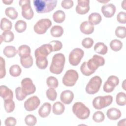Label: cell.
Wrapping results in <instances>:
<instances>
[{
    "label": "cell",
    "instance_id": "cell-27",
    "mask_svg": "<svg viewBox=\"0 0 126 126\" xmlns=\"http://www.w3.org/2000/svg\"><path fill=\"white\" fill-rule=\"evenodd\" d=\"M17 53L18 51H17L16 48L14 46L11 45L6 46L3 50V54L6 57L9 58L14 57Z\"/></svg>",
    "mask_w": 126,
    "mask_h": 126
},
{
    "label": "cell",
    "instance_id": "cell-15",
    "mask_svg": "<svg viewBox=\"0 0 126 126\" xmlns=\"http://www.w3.org/2000/svg\"><path fill=\"white\" fill-rule=\"evenodd\" d=\"M77 5L76 6V12L80 15L87 13L90 10L89 0H78Z\"/></svg>",
    "mask_w": 126,
    "mask_h": 126
},
{
    "label": "cell",
    "instance_id": "cell-21",
    "mask_svg": "<svg viewBox=\"0 0 126 126\" xmlns=\"http://www.w3.org/2000/svg\"><path fill=\"white\" fill-rule=\"evenodd\" d=\"M107 118L111 120H117L121 117V112L120 110L116 108H110L107 111Z\"/></svg>",
    "mask_w": 126,
    "mask_h": 126
},
{
    "label": "cell",
    "instance_id": "cell-11",
    "mask_svg": "<svg viewBox=\"0 0 126 126\" xmlns=\"http://www.w3.org/2000/svg\"><path fill=\"white\" fill-rule=\"evenodd\" d=\"M22 90L26 95H30L33 94L36 90V87L33 83L32 80L30 78H25L21 82Z\"/></svg>",
    "mask_w": 126,
    "mask_h": 126
},
{
    "label": "cell",
    "instance_id": "cell-20",
    "mask_svg": "<svg viewBox=\"0 0 126 126\" xmlns=\"http://www.w3.org/2000/svg\"><path fill=\"white\" fill-rule=\"evenodd\" d=\"M51 110V105L50 103L46 102L43 103L38 110V113L41 118H46L48 117Z\"/></svg>",
    "mask_w": 126,
    "mask_h": 126
},
{
    "label": "cell",
    "instance_id": "cell-12",
    "mask_svg": "<svg viewBox=\"0 0 126 126\" xmlns=\"http://www.w3.org/2000/svg\"><path fill=\"white\" fill-rule=\"evenodd\" d=\"M119 83V79L118 77L115 75L109 76L107 81L103 85V89L106 93H111L113 92L115 88Z\"/></svg>",
    "mask_w": 126,
    "mask_h": 126
},
{
    "label": "cell",
    "instance_id": "cell-28",
    "mask_svg": "<svg viewBox=\"0 0 126 126\" xmlns=\"http://www.w3.org/2000/svg\"><path fill=\"white\" fill-rule=\"evenodd\" d=\"M65 18V13L61 10H59L55 12L53 14V19L54 21L57 23H63Z\"/></svg>",
    "mask_w": 126,
    "mask_h": 126
},
{
    "label": "cell",
    "instance_id": "cell-35",
    "mask_svg": "<svg viewBox=\"0 0 126 126\" xmlns=\"http://www.w3.org/2000/svg\"><path fill=\"white\" fill-rule=\"evenodd\" d=\"M5 15L12 20L16 19L18 15V12L13 7H8L5 9Z\"/></svg>",
    "mask_w": 126,
    "mask_h": 126
},
{
    "label": "cell",
    "instance_id": "cell-19",
    "mask_svg": "<svg viewBox=\"0 0 126 126\" xmlns=\"http://www.w3.org/2000/svg\"><path fill=\"white\" fill-rule=\"evenodd\" d=\"M80 30L81 32L85 34H90L94 32V27L89 21H85L80 24Z\"/></svg>",
    "mask_w": 126,
    "mask_h": 126
},
{
    "label": "cell",
    "instance_id": "cell-23",
    "mask_svg": "<svg viewBox=\"0 0 126 126\" xmlns=\"http://www.w3.org/2000/svg\"><path fill=\"white\" fill-rule=\"evenodd\" d=\"M94 51L99 54L104 55H105L108 51V48L107 46L103 42H97L94 46Z\"/></svg>",
    "mask_w": 126,
    "mask_h": 126
},
{
    "label": "cell",
    "instance_id": "cell-22",
    "mask_svg": "<svg viewBox=\"0 0 126 126\" xmlns=\"http://www.w3.org/2000/svg\"><path fill=\"white\" fill-rule=\"evenodd\" d=\"M33 62L32 57L31 55L20 57L21 64L24 68H28L31 67L33 64Z\"/></svg>",
    "mask_w": 126,
    "mask_h": 126
},
{
    "label": "cell",
    "instance_id": "cell-7",
    "mask_svg": "<svg viewBox=\"0 0 126 126\" xmlns=\"http://www.w3.org/2000/svg\"><path fill=\"white\" fill-rule=\"evenodd\" d=\"M104 64V58L97 55H93L92 58L89 59L86 63L88 68L94 73L99 66H103Z\"/></svg>",
    "mask_w": 126,
    "mask_h": 126
},
{
    "label": "cell",
    "instance_id": "cell-40",
    "mask_svg": "<svg viewBox=\"0 0 126 126\" xmlns=\"http://www.w3.org/2000/svg\"><path fill=\"white\" fill-rule=\"evenodd\" d=\"M105 119L104 113L100 111H97L94 113L93 115V120L95 123L102 122Z\"/></svg>",
    "mask_w": 126,
    "mask_h": 126
},
{
    "label": "cell",
    "instance_id": "cell-38",
    "mask_svg": "<svg viewBox=\"0 0 126 126\" xmlns=\"http://www.w3.org/2000/svg\"><path fill=\"white\" fill-rule=\"evenodd\" d=\"M116 101L119 106H125L126 104V95L124 92H120L116 95Z\"/></svg>",
    "mask_w": 126,
    "mask_h": 126
},
{
    "label": "cell",
    "instance_id": "cell-49",
    "mask_svg": "<svg viewBox=\"0 0 126 126\" xmlns=\"http://www.w3.org/2000/svg\"><path fill=\"white\" fill-rule=\"evenodd\" d=\"M117 20L121 24H126V13L121 11L117 15Z\"/></svg>",
    "mask_w": 126,
    "mask_h": 126
},
{
    "label": "cell",
    "instance_id": "cell-18",
    "mask_svg": "<svg viewBox=\"0 0 126 126\" xmlns=\"http://www.w3.org/2000/svg\"><path fill=\"white\" fill-rule=\"evenodd\" d=\"M0 95L4 100L12 99L13 93L11 90L5 85H1L0 87Z\"/></svg>",
    "mask_w": 126,
    "mask_h": 126
},
{
    "label": "cell",
    "instance_id": "cell-53",
    "mask_svg": "<svg viewBox=\"0 0 126 126\" xmlns=\"http://www.w3.org/2000/svg\"><path fill=\"white\" fill-rule=\"evenodd\" d=\"M13 0H2V2L6 4V5H9L11 4L12 2H13Z\"/></svg>",
    "mask_w": 126,
    "mask_h": 126
},
{
    "label": "cell",
    "instance_id": "cell-52",
    "mask_svg": "<svg viewBox=\"0 0 126 126\" xmlns=\"http://www.w3.org/2000/svg\"><path fill=\"white\" fill-rule=\"evenodd\" d=\"M126 119H122L121 120H120L117 124L118 126H126Z\"/></svg>",
    "mask_w": 126,
    "mask_h": 126
},
{
    "label": "cell",
    "instance_id": "cell-9",
    "mask_svg": "<svg viewBox=\"0 0 126 126\" xmlns=\"http://www.w3.org/2000/svg\"><path fill=\"white\" fill-rule=\"evenodd\" d=\"M19 4L22 7V15L27 20H31L32 18L34 13L31 6L30 0H20Z\"/></svg>",
    "mask_w": 126,
    "mask_h": 126
},
{
    "label": "cell",
    "instance_id": "cell-55",
    "mask_svg": "<svg viewBox=\"0 0 126 126\" xmlns=\"http://www.w3.org/2000/svg\"><path fill=\"white\" fill-rule=\"evenodd\" d=\"M125 81H126V80H124V82H123V84L122 85V87H123V88H124V89H125Z\"/></svg>",
    "mask_w": 126,
    "mask_h": 126
},
{
    "label": "cell",
    "instance_id": "cell-41",
    "mask_svg": "<svg viewBox=\"0 0 126 126\" xmlns=\"http://www.w3.org/2000/svg\"><path fill=\"white\" fill-rule=\"evenodd\" d=\"M115 35L120 38H124L126 36V28L124 26H118L115 30Z\"/></svg>",
    "mask_w": 126,
    "mask_h": 126
},
{
    "label": "cell",
    "instance_id": "cell-50",
    "mask_svg": "<svg viewBox=\"0 0 126 126\" xmlns=\"http://www.w3.org/2000/svg\"><path fill=\"white\" fill-rule=\"evenodd\" d=\"M61 6L64 9H70L73 6V1L71 0H63L61 2Z\"/></svg>",
    "mask_w": 126,
    "mask_h": 126
},
{
    "label": "cell",
    "instance_id": "cell-51",
    "mask_svg": "<svg viewBox=\"0 0 126 126\" xmlns=\"http://www.w3.org/2000/svg\"><path fill=\"white\" fill-rule=\"evenodd\" d=\"M17 123V120L15 118L12 117L7 118L4 122L6 126H14Z\"/></svg>",
    "mask_w": 126,
    "mask_h": 126
},
{
    "label": "cell",
    "instance_id": "cell-25",
    "mask_svg": "<svg viewBox=\"0 0 126 126\" xmlns=\"http://www.w3.org/2000/svg\"><path fill=\"white\" fill-rule=\"evenodd\" d=\"M14 35L10 31L3 32L0 35V44L2 41L5 42H10L14 40Z\"/></svg>",
    "mask_w": 126,
    "mask_h": 126
},
{
    "label": "cell",
    "instance_id": "cell-46",
    "mask_svg": "<svg viewBox=\"0 0 126 126\" xmlns=\"http://www.w3.org/2000/svg\"><path fill=\"white\" fill-rule=\"evenodd\" d=\"M94 44V40L92 38L90 37H86L82 41V45L83 47L89 49L91 48Z\"/></svg>",
    "mask_w": 126,
    "mask_h": 126
},
{
    "label": "cell",
    "instance_id": "cell-45",
    "mask_svg": "<svg viewBox=\"0 0 126 126\" xmlns=\"http://www.w3.org/2000/svg\"><path fill=\"white\" fill-rule=\"evenodd\" d=\"M49 44H50L52 47L53 52L59 51L63 47L62 43L59 40H52L50 42Z\"/></svg>",
    "mask_w": 126,
    "mask_h": 126
},
{
    "label": "cell",
    "instance_id": "cell-29",
    "mask_svg": "<svg viewBox=\"0 0 126 126\" xmlns=\"http://www.w3.org/2000/svg\"><path fill=\"white\" fill-rule=\"evenodd\" d=\"M50 33L53 37H61L63 33V29L61 26L55 25L51 28L50 30Z\"/></svg>",
    "mask_w": 126,
    "mask_h": 126
},
{
    "label": "cell",
    "instance_id": "cell-13",
    "mask_svg": "<svg viewBox=\"0 0 126 126\" xmlns=\"http://www.w3.org/2000/svg\"><path fill=\"white\" fill-rule=\"evenodd\" d=\"M40 104L39 98L36 95L28 98L24 102V108L28 111H32L37 108Z\"/></svg>",
    "mask_w": 126,
    "mask_h": 126
},
{
    "label": "cell",
    "instance_id": "cell-4",
    "mask_svg": "<svg viewBox=\"0 0 126 126\" xmlns=\"http://www.w3.org/2000/svg\"><path fill=\"white\" fill-rule=\"evenodd\" d=\"M113 101L112 95H107L105 96H98L95 97L93 100V107L97 110H100L109 106Z\"/></svg>",
    "mask_w": 126,
    "mask_h": 126
},
{
    "label": "cell",
    "instance_id": "cell-2",
    "mask_svg": "<svg viewBox=\"0 0 126 126\" xmlns=\"http://www.w3.org/2000/svg\"><path fill=\"white\" fill-rule=\"evenodd\" d=\"M65 58L62 53H57L54 55L52 59L50 66V71L55 74H61L64 67Z\"/></svg>",
    "mask_w": 126,
    "mask_h": 126
},
{
    "label": "cell",
    "instance_id": "cell-34",
    "mask_svg": "<svg viewBox=\"0 0 126 126\" xmlns=\"http://www.w3.org/2000/svg\"><path fill=\"white\" fill-rule=\"evenodd\" d=\"M110 48L115 52L120 51L123 47V43L121 41L118 39L112 40L110 43Z\"/></svg>",
    "mask_w": 126,
    "mask_h": 126
},
{
    "label": "cell",
    "instance_id": "cell-32",
    "mask_svg": "<svg viewBox=\"0 0 126 126\" xmlns=\"http://www.w3.org/2000/svg\"><path fill=\"white\" fill-rule=\"evenodd\" d=\"M12 27V24L10 21L6 18H2L0 21V29L2 31H10Z\"/></svg>",
    "mask_w": 126,
    "mask_h": 126
},
{
    "label": "cell",
    "instance_id": "cell-48",
    "mask_svg": "<svg viewBox=\"0 0 126 126\" xmlns=\"http://www.w3.org/2000/svg\"><path fill=\"white\" fill-rule=\"evenodd\" d=\"M5 60L2 57H0V78H3L6 74V70L5 67Z\"/></svg>",
    "mask_w": 126,
    "mask_h": 126
},
{
    "label": "cell",
    "instance_id": "cell-33",
    "mask_svg": "<svg viewBox=\"0 0 126 126\" xmlns=\"http://www.w3.org/2000/svg\"><path fill=\"white\" fill-rule=\"evenodd\" d=\"M15 30L18 33L24 32L27 29V23L23 20H18L15 24Z\"/></svg>",
    "mask_w": 126,
    "mask_h": 126
},
{
    "label": "cell",
    "instance_id": "cell-5",
    "mask_svg": "<svg viewBox=\"0 0 126 126\" xmlns=\"http://www.w3.org/2000/svg\"><path fill=\"white\" fill-rule=\"evenodd\" d=\"M102 79L98 76L93 77L86 85L85 90L87 94H93L97 93L101 87Z\"/></svg>",
    "mask_w": 126,
    "mask_h": 126
},
{
    "label": "cell",
    "instance_id": "cell-54",
    "mask_svg": "<svg viewBox=\"0 0 126 126\" xmlns=\"http://www.w3.org/2000/svg\"><path fill=\"white\" fill-rule=\"evenodd\" d=\"M121 6H122V8H123L124 10H126V1H125V0H123V2H122Z\"/></svg>",
    "mask_w": 126,
    "mask_h": 126
},
{
    "label": "cell",
    "instance_id": "cell-16",
    "mask_svg": "<svg viewBox=\"0 0 126 126\" xmlns=\"http://www.w3.org/2000/svg\"><path fill=\"white\" fill-rule=\"evenodd\" d=\"M116 6L112 3L104 4L101 8V12L106 18L113 17L116 12Z\"/></svg>",
    "mask_w": 126,
    "mask_h": 126
},
{
    "label": "cell",
    "instance_id": "cell-37",
    "mask_svg": "<svg viewBox=\"0 0 126 126\" xmlns=\"http://www.w3.org/2000/svg\"><path fill=\"white\" fill-rule=\"evenodd\" d=\"M22 72L21 68L18 64H14L9 68V73L13 77H18Z\"/></svg>",
    "mask_w": 126,
    "mask_h": 126
},
{
    "label": "cell",
    "instance_id": "cell-43",
    "mask_svg": "<svg viewBox=\"0 0 126 126\" xmlns=\"http://www.w3.org/2000/svg\"><path fill=\"white\" fill-rule=\"evenodd\" d=\"M46 94L48 99L51 101H55L57 97V92L52 88H50L46 91Z\"/></svg>",
    "mask_w": 126,
    "mask_h": 126
},
{
    "label": "cell",
    "instance_id": "cell-39",
    "mask_svg": "<svg viewBox=\"0 0 126 126\" xmlns=\"http://www.w3.org/2000/svg\"><path fill=\"white\" fill-rule=\"evenodd\" d=\"M46 84L49 88H57L58 87L59 82L58 79L54 76H49L46 79Z\"/></svg>",
    "mask_w": 126,
    "mask_h": 126
},
{
    "label": "cell",
    "instance_id": "cell-56",
    "mask_svg": "<svg viewBox=\"0 0 126 126\" xmlns=\"http://www.w3.org/2000/svg\"><path fill=\"white\" fill-rule=\"evenodd\" d=\"M98 2H102V3H105V2H107L109 1V0L108 1H98Z\"/></svg>",
    "mask_w": 126,
    "mask_h": 126
},
{
    "label": "cell",
    "instance_id": "cell-24",
    "mask_svg": "<svg viewBox=\"0 0 126 126\" xmlns=\"http://www.w3.org/2000/svg\"><path fill=\"white\" fill-rule=\"evenodd\" d=\"M102 20L101 15L97 12H94L89 15L88 21L93 25H96L99 24Z\"/></svg>",
    "mask_w": 126,
    "mask_h": 126
},
{
    "label": "cell",
    "instance_id": "cell-14",
    "mask_svg": "<svg viewBox=\"0 0 126 126\" xmlns=\"http://www.w3.org/2000/svg\"><path fill=\"white\" fill-rule=\"evenodd\" d=\"M53 52V49L50 44H45L42 45L40 47L37 48L34 52V56L35 58L38 57H45Z\"/></svg>",
    "mask_w": 126,
    "mask_h": 126
},
{
    "label": "cell",
    "instance_id": "cell-36",
    "mask_svg": "<svg viewBox=\"0 0 126 126\" xmlns=\"http://www.w3.org/2000/svg\"><path fill=\"white\" fill-rule=\"evenodd\" d=\"M4 106L7 113H11L14 110L15 105L12 99H7L4 100Z\"/></svg>",
    "mask_w": 126,
    "mask_h": 126
},
{
    "label": "cell",
    "instance_id": "cell-26",
    "mask_svg": "<svg viewBox=\"0 0 126 126\" xmlns=\"http://www.w3.org/2000/svg\"><path fill=\"white\" fill-rule=\"evenodd\" d=\"M64 105L62 102L60 101H57L53 104L52 111L55 115H61L64 112Z\"/></svg>",
    "mask_w": 126,
    "mask_h": 126
},
{
    "label": "cell",
    "instance_id": "cell-47",
    "mask_svg": "<svg viewBox=\"0 0 126 126\" xmlns=\"http://www.w3.org/2000/svg\"><path fill=\"white\" fill-rule=\"evenodd\" d=\"M87 62H84L80 66V70L83 75L87 76H89L94 73L93 72L90 71L87 67L86 65Z\"/></svg>",
    "mask_w": 126,
    "mask_h": 126
},
{
    "label": "cell",
    "instance_id": "cell-44",
    "mask_svg": "<svg viewBox=\"0 0 126 126\" xmlns=\"http://www.w3.org/2000/svg\"><path fill=\"white\" fill-rule=\"evenodd\" d=\"M16 98L17 100L19 101H22L24 100L27 96V95L23 92L22 90V88L18 87L15 89V90Z\"/></svg>",
    "mask_w": 126,
    "mask_h": 126
},
{
    "label": "cell",
    "instance_id": "cell-1",
    "mask_svg": "<svg viewBox=\"0 0 126 126\" xmlns=\"http://www.w3.org/2000/svg\"><path fill=\"white\" fill-rule=\"evenodd\" d=\"M57 0H34L33 5L38 13H45L52 11L57 4Z\"/></svg>",
    "mask_w": 126,
    "mask_h": 126
},
{
    "label": "cell",
    "instance_id": "cell-6",
    "mask_svg": "<svg viewBox=\"0 0 126 126\" xmlns=\"http://www.w3.org/2000/svg\"><path fill=\"white\" fill-rule=\"evenodd\" d=\"M79 78L78 72L74 69H69L64 74L62 82L63 84L67 87L73 86Z\"/></svg>",
    "mask_w": 126,
    "mask_h": 126
},
{
    "label": "cell",
    "instance_id": "cell-10",
    "mask_svg": "<svg viewBox=\"0 0 126 126\" xmlns=\"http://www.w3.org/2000/svg\"><path fill=\"white\" fill-rule=\"evenodd\" d=\"M84 51L79 48L73 49L69 55V62L73 66H76L79 64L84 56Z\"/></svg>",
    "mask_w": 126,
    "mask_h": 126
},
{
    "label": "cell",
    "instance_id": "cell-31",
    "mask_svg": "<svg viewBox=\"0 0 126 126\" xmlns=\"http://www.w3.org/2000/svg\"><path fill=\"white\" fill-rule=\"evenodd\" d=\"M18 53L19 57H22L31 54V50L30 47L27 45H22L18 49Z\"/></svg>",
    "mask_w": 126,
    "mask_h": 126
},
{
    "label": "cell",
    "instance_id": "cell-3",
    "mask_svg": "<svg viewBox=\"0 0 126 126\" xmlns=\"http://www.w3.org/2000/svg\"><path fill=\"white\" fill-rule=\"evenodd\" d=\"M72 112L80 120H85L89 118L90 114V109L81 102H75L72 106Z\"/></svg>",
    "mask_w": 126,
    "mask_h": 126
},
{
    "label": "cell",
    "instance_id": "cell-30",
    "mask_svg": "<svg viewBox=\"0 0 126 126\" xmlns=\"http://www.w3.org/2000/svg\"><path fill=\"white\" fill-rule=\"evenodd\" d=\"M36 64L41 69L46 68L48 65V60L46 57L40 56L36 58Z\"/></svg>",
    "mask_w": 126,
    "mask_h": 126
},
{
    "label": "cell",
    "instance_id": "cell-8",
    "mask_svg": "<svg viewBox=\"0 0 126 126\" xmlns=\"http://www.w3.org/2000/svg\"><path fill=\"white\" fill-rule=\"evenodd\" d=\"M52 22L48 18L41 19L38 20L34 25V31L38 34L46 33L47 30L51 26Z\"/></svg>",
    "mask_w": 126,
    "mask_h": 126
},
{
    "label": "cell",
    "instance_id": "cell-17",
    "mask_svg": "<svg viewBox=\"0 0 126 126\" xmlns=\"http://www.w3.org/2000/svg\"><path fill=\"white\" fill-rule=\"evenodd\" d=\"M74 98V94L70 90L63 91L60 95L61 101L65 104H69L71 103Z\"/></svg>",
    "mask_w": 126,
    "mask_h": 126
},
{
    "label": "cell",
    "instance_id": "cell-42",
    "mask_svg": "<svg viewBox=\"0 0 126 126\" xmlns=\"http://www.w3.org/2000/svg\"><path fill=\"white\" fill-rule=\"evenodd\" d=\"M25 122L27 126H33L37 123L36 118L33 115H28L25 118Z\"/></svg>",
    "mask_w": 126,
    "mask_h": 126
}]
</instances>
